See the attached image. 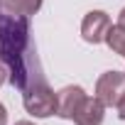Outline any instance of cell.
Listing matches in <instances>:
<instances>
[{
    "mask_svg": "<svg viewBox=\"0 0 125 125\" xmlns=\"http://www.w3.org/2000/svg\"><path fill=\"white\" fill-rule=\"evenodd\" d=\"M108 27H110L108 12H103V10H91V12L83 17V22H81V37H83L88 44H101V42L105 39Z\"/></svg>",
    "mask_w": 125,
    "mask_h": 125,
    "instance_id": "obj_4",
    "label": "cell"
},
{
    "mask_svg": "<svg viewBox=\"0 0 125 125\" xmlns=\"http://www.w3.org/2000/svg\"><path fill=\"white\" fill-rule=\"evenodd\" d=\"M83 98H86V91L81 86H64L61 91H56V113L54 115L71 120L74 113L79 110V105L83 103Z\"/></svg>",
    "mask_w": 125,
    "mask_h": 125,
    "instance_id": "obj_5",
    "label": "cell"
},
{
    "mask_svg": "<svg viewBox=\"0 0 125 125\" xmlns=\"http://www.w3.org/2000/svg\"><path fill=\"white\" fill-rule=\"evenodd\" d=\"M103 42H105L115 54H120V56L125 59V27H123V25H110Z\"/></svg>",
    "mask_w": 125,
    "mask_h": 125,
    "instance_id": "obj_8",
    "label": "cell"
},
{
    "mask_svg": "<svg viewBox=\"0 0 125 125\" xmlns=\"http://www.w3.org/2000/svg\"><path fill=\"white\" fill-rule=\"evenodd\" d=\"M123 74H125V71H123Z\"/></svg>",
    "mask_w": 125,
    "mask_h": 125,
    "instance_id": "obj_15",
    "label": "cell"
},
{
    "mask_svg": "<svg viewBox=\"0 0 125 125\" xmlns=\"http://www.w3.org/2000/svg\"><path fill=\"white\" fill-rule=\"evenodd\" d=\"M123 93H125V74L123 71H105L96 81V98L108 108H113Z\"/></svg>",
    "mask_w": 125,
    "mask_h": 125,
    "instance_id": "obj_3",
    "label": "cell"
},
{
    "mask_svg": "<svg viewBox=\"0 0 125 125\" xmlns=\"http://www.w3.org/2000/svg\"><path fill=\"white\" fill-rule=\"evenodd\" d=\"M118 25H123V27H125V8L120 10V20H118Z\"/></svg>",
    "mask_w": 125,
    "mask_h": 125,
    "instance_id": "obj_12",
    "label": "cell"
},
{
    "mask_svg": "<svg viewBox=\"0 0 125 125\" xmlns=\"http://www.w3.org/2000/svg\"><path fill=\"white\" fill-rule=\"evenodd\" d=\"M8 123V110H5V105L0 103V125H5Z\"/></svg>",
    "mask_w": 125,
    "mask_h": 125,
    "instance_id": "obj_10",
    "label": "cell"
},
{
    "mask_svg": "<svg viewBox=\"0 0 125 125\" xmlns=\"http://www.w3.org/2000/svg\"><path fill=\"white\" fill-rule=\"evenodd\" d=\"M15 125H34V123H30V120H17Z\"/></svg>",
    "mask_w": 125,
    "mask_h": 125,
    "instance_id": "obj_13",
    "label": "cell"
},
{
    "mask_svg": "<svg viewBox=\"0 0 125 125\" xmlns=\"http://www.w3.org/2000/svg\"><path fill=\"white\" fill-rule=\"evenodd\" d=\"M115 110H118V118L120 120H125V93L120 96V101L115 103Z\"/></svg>",
    "mask_w": 125,
    "mask_h": 125,
    "instance_id": "obj_9",
    "label": "cell"
},
{
    "mask_svg": "<svg viewBox=\"0 0 125 125\" xmlns=\"http://www.w3.org/2000/svg\"><path fill=\"white\" fill-rule=\"evenodd\" d=\"M5 81H8V69H5L3 64H0V86H3Z\"/></svg>",
    "mask_w": 125,
    "mask_h": 125,
    "instance_id": "obj_11",
    "label": "cell"
},
{
    "mask_svg": "<svg viewBox=\"0 0 125 125\" xmlns=\"http://www.w3.org/2000/svg\"><path fill=\"white\" fill-rule=\"evenodd\" d=\"M0 64L8 69V81L20 91L44 81L30 34V17L10 12L0 15Z\"/></svg>",
    "mask_w": 125,
    "mask_h": 125,
    "instance_id": "obj_1",
    "label": "cell"
},
{
    "mask_svg": "<svg viewBox=\"0 0 125 125\" xmlns=\"http://www.w3.org/2000/svg\"><path fill=\"white\" fill-rule=\"evenodd\" d=\"M0 5H3L10 15L30 17V15H34L42 8V0H0Z\"/></svg>",
    "mask_w": 125,
    "mask_h": 125,
    "instance_id": "obj_7",
    "label": "cell"
},
{
    "mask_svg": "<svg viewBox=\"0 0 125 125\" xmlns=\"http://www.w3.org/2000/svg\"><path fill=\"white\" fill-rule=\"evenodd\" d=\"M0 8H3V5H0Z\"/></svg>",
    "mask_w": 125,
    "mask_h": 125,
    "instance_id": "obj_14",
    "label": "cell"
},
{
    "mask_svg": "<svg viewBox=\"0 0 125 125\" xmlns=\"http://www.w3.org/2000/svg\"><path fill=\"white\" fill-rule=\"evenodd\" d=\"M22 103H25V110L34 118H49L56 113V93L49 88L47 79L27 86L22 91Z\"/></svg>",
    "mask_w": 125,
    "mask_h": 125,
    "instance_id": "obj_2",
    "label": "cell"
},
{
    "mask_svg": "<svg viewBox=\"0 0 125 125\" xmlns=\"http://www.w3.org/2000/svg\"><path fill=\"white\" fill-rule=\"evenodd\" d=\"M103 115H105V105H103L96 96H93V98L86 96L71 120H74L76 125H101V123H103Z\"/></svg>",
    "mask_w": 125,
    "mask_h": 125,
    "instance_id": "obj_6",
    "label": "cell"
}]
</instances>
